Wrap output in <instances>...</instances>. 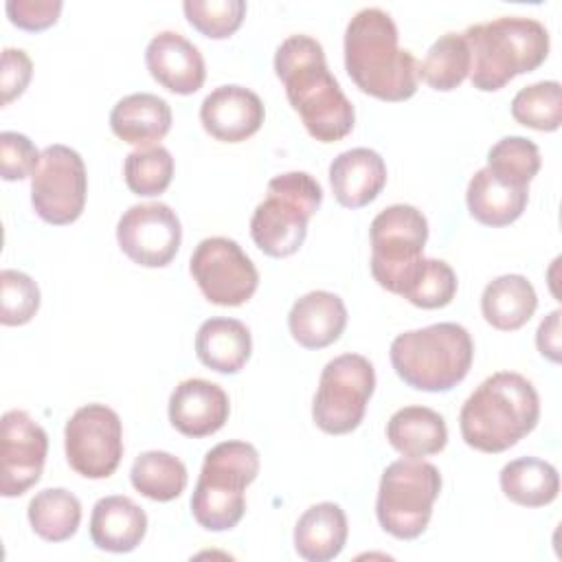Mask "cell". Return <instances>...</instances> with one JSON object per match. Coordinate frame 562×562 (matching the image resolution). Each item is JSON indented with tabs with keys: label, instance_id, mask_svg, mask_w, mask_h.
<instances>
[{
	"label": "cell",
	"instance_id": "1",
	"mask_svg": "<svg viewBox=\"0 0 562 562\" xmlns=\"http://www.w3.org/2000/svg\"><path fill=\"white\" fill-rule=\"evenodd\" d=\"M274 72L312 138L336 143L353 130V105L329 72L321 42L301 33L285 37L274 53Z\"/></svg>",
	"mask_w": 562,
	"mask_h": 562
},
{
	"label": "cell",
	"instance_id": "2",
	"mask_svg": "<svg viewBox=\"0 0 562 562\" xmlns=\"http://www.w3.org/2000/svg\"><path fill=\"white\" fill-rule=\"evenodd\" d=\"M393 18L378 9H360L345 31V70L367 94L382 101H406L417 92L419 64L400 48Z\"/></svg>",
	"mask_w": 562,
	"mask_h": 562
},
{
	"label": "cell",
	"instance_id": "3",
	"mask_svg": "<svg viewBox=\"0 0 562 562\" xmlns=\"http://www.w3.org/2000/svg\"><path fill=\"white\" fill-rule=\"evenodd\" d=\"M540 417L533 384L514 371L485 378L463 402L459 428L463 441L481 452H503L527 437Z\"/></svg>",
	"mask_w": 562,
	"mask_h": 562
},
{
	"label": "cell",
	"instance_id": "4",
	"mask_svg": "<svg viewBox=\"0 0 562 562\" xmlns=\"http://www.w3.org/2000/svg\"><path fill=\"white\" fill-rule=\"evenodd\" d=\"M461 35L470 48L472 86L481 92L505 88L549 55V31L533 18L505 15L472 24Z\"/></svg>",
	"mask_w": 562,
	"mask_h": 562
},
{
	"label": "cell",
	"instance_id": "5",
	"mask_svg": "<svg viewBox=\"0 0 562 562\" xmlns=\"http://www.w3.org/2000/svg\"><path fill=\"white\" fill-rule=\"evenodd\" d=\"M472 358V336L459 323H435L404 331L391 342V364L397 378L428 393H443L463 382Z\"/></svg>",
	"mask_w": 562,
	"mask_h": 562
},
{
	"label": "cell",
	"instance_id": "6",
	"mask_svg": "<svg viewBox=\"0 0 562 562\" xmlns=\"http://www.w3.org/2000/svg\"><path fill=\"white\" fill-rule=\"evenodd\" d=\"M259 474V452L246 441L213 446L191 494V514L206 531L233 529L246 512V487Z\"/></svg>",
	"mask_w": 562,
	"mask_h": 562
},
{
	"label": "cell",
	"instance_id": "7",
	"mask_svg": "<svg viewBox=\"0 0 562 562\" xmlns=\"http://www.w3.org/2000/svg\"><path fill=\"white\" fill-rule=\"evenodd\" d=\"M323 202V189L305 171H285L266 187L250 217V237L268 257L294 255L307 235V222Z\"/></svg>",
	"mask_w": 562,
	"mask_h": 562
},
{
	"label": "cell",
	"instance_id": "8",
	"mask_svg": "<svg viewBox=\"0 0 562 562\" xmlns=\"http://www.w3.org/2000/svg\"><path fill=\"white\" fill-rule=\"evenodd\" d=\"M441 492L437 465L422 459H397L382 472L375 514L380 527L400 540L422 536Z\"/></svg>",
	"mask_w": 562,
	"mask_h": 562
},
{
	"label": "cell",
	"instance_id": "9",
	"mask_svg": "<svg viewBox=\"0 0 562 562\" xmlns=\"http://www.w3.org/2000/svg\"><path fill=\"white\" fill-rule=\"evenodd\" d=\"M371 274L380 288L404 294L424 261L428 222L411 204H393L371 222Z\"/></svg>",
	"mask_w": 562,
	"mask_h": 562
},
{
	"label": "cell",
	"instance_id": "10",
	"mask_svg": "<svg viewBox=\"0 0 562 562\" xmlns=\"http://www.w3.org/2000/svg\"><path fill=\"white\" fill-rule=\"evenodd\" d=\"M375 391V369L360 353H342L329 360L321 373L312 402V419L327 435H347L364 417Z\"/></svg>",
	"mask_w": 562,
	"mask_h": 562
},
{
	"label": "cell",
	"instance_id": "11",
	"mask_svg": "<svg viewBox=\"0 0 562 562\" xmlns=\"http://www.w3.org/2000/svg\"><path fill=\"white\" fill-rule=\"evenodd\" d=\"M86 193L88 176L79 151L68 145L42 149L40 165L31 176V204L35 213L53 226L72 224L83 213Z\"/></svg>",
	"mask_w": 562,
	"mask_h": 562
},
{
	"label": "cell",
	"instance_id": "12",
	"mask_svg": "<svg viewBox=\"0 0 562 562\" xmlns=\"http://www.w3.org/2000/svg\"><path fill=\"white\" fill-rule=\"evenodd\" d=\"M68 465L86 479H108L123 457L121 417L105 404H86L64 428Z\"/></svg>",
	"mask_w": 562,
	"mask_h": 562
},
{
	"label": "cell",
	"instance_id": "13",
	"mask_svg": "<svg viewBox=\"0 0 562 562\" xmlns=\"http://www.w3.org/2000/svg\"><path fill=\"white\" fill-rule=\"evenodd\" d=\"M189 270L204 299L222 307L246 303L259 285L255 263L228 237L202 239L189 259Z\"/></svg>",
	"mask_w": 562,
	"mask_h": 562
},
{
	"label": "cell",
	"instance_id": "14",
	"mask_svg": "<svg viewBox=\"0 0 562 562\" xmlns=\"http://www.w3.org/2000/svg\"><path fill=\"white\" fill-rule=\"evenodd\" d=\"M48 452L46 430L26 411H7L0 419V494L15 498L42 476Z\"/></svg>",
	"mask_w": 562,
	"mask_h": 562
},
{
	"label": "cell",
	"instance_id": "15",
	"mask_svg": "<svg viewBox=\"0 0 562 562\" xmlns=\"http://www.w3.org/2000/svg\"><path fill=\"white\" fill-rule=\"evenodd\" d=\"M116 241L134 263L165 268L180 248L182 226L176 211L162 202L134 204L116 224Z\"/></svg>",
	"mask_w": 562,
	"mask_h": 562
},
{
	"label": "cell",
	"instance_id": "16",
	"mask_svg": "<svg viewBox=\"0 0 562 562\" xmlns=\"http://www.w3.org/2000/svg\"><path fill=\"white\" fill-rule=\"evenodd\" d=\"M266 110L261 99L244 86H220L204 97L200 121L206 134L222 143H241L259 132Z\"/></svg>",
	"mask_w": 562,
	"mask_h": 562
},
{
	"label": "cell",
	"instance_id": "17",
	"mask_svg": "<svg viewBox=\"0 0 562 562\" xmlns=\"http://www.w3.org/2000/svg\"><path fill=\"white\" fill-rule=\"evenodd\" d=\"M145 64L149 75L173 94H193L206 79L202 53L176 31H162L149 40Z\"/></svg>",
	"mask_w": 562,
	"mask_h": 562
},
{
	"label": "cell",
	"instance_id": "18",
	"mask_svg": "<svg viewBox=\"0 0 562 562\" xmlns=\"http://www.w3.org/2000/svg\"><path fill=\"white\" fill-rule=\"evenodd\" d=\"M231 413L226 391L209 380L180 382L169 397V422L184 437H209L217 432Z\"/></svg>",
	"mask_w": 562,
	"mask_h": 562
},
{
	"label": "cell",
	"instance_id": "19",
	"mask_svg": "<svg viewBox=\"0 0 562 562\" xmlns=\"http://www.w3.org/2000/svg\"><path fill=\"white\" fill-rule=\"evenodd\" d=\"M329 184L338 204L347 209L367 206L386 184L384 158L369 147L347 149L331 160Z\"/></svg>",
	"mask_w": 562,
	"mask_h": 562
},
{
	"label": "cell",
	"instance_id": "20",
	"mask_svg": "<svg viewBox=\"0 0 562 562\" xmlns=\"http://www.w3.org/2000/svg\"><path fill=\"white\" fill-rule=\"evenodd\" d=\"M347 325L342 299L327 290H314L294 301L288 314L292 338L305 349H323L340 338Z\"/></svg>",
	"mask_w": 562,
	"mask_h": 562
},
{
	"label": "cell",
	"instance_id": "21",
	"mask_svg": "<svg viewBox=\"0 0 562 562\" xmlns=\"http://www.w3.org/2000/svg\"><path fill=\"white\" fill-rule=\"evenodd\" d=\"M147 533V514L130 496L112 494L94 503L90 538L97 549L110 553L134 551Z\"/></svg>",
	"mask_w": 562,
	"mask_h": 562
},
{
	"label": "cell",
	"instance_id": "22",
	"mask_svg": "<svg viewBox=\"0 0 562 562\" xmlns=\"http://www.w3.org/2000/svg\"><path fill=\"white\" fill-rule=\"evenodd\" d=\"M110 127L121 140L149 147L171 130V108L158 94L134 92L112 108Z\"/></svg>",
	"mask_w": 562,
	"mask_h": 562
},
{
	"label": "cell",
	"instance_id": "23",
	"mask_svg": "<svg viewBox=\"0 0 562 562\" xmlns=\"http://www.w3.org/2000/svg\"><path fill=\"white\" fill-rule=\"evenodd\" d=\"M347 516L336 503L307 507L294 527V549L307 562L334 560L347 542Z\"/></svg>",
	"mask_w": 562,
	"mask_h": 562
},
{
	"label": "cell",
	"instance_id": "24",
	"mask_svg": "<svg viewBox=\"0 0 562 562\" xmlns=\"http://www.w3.org/2000/svg\"><path fill=\"white\" fill-rule=\"evenodd\" d=\"M250 351V331L237 318H209L195 334V353L200 362L217 373H237L248 362Z\"/></svg>",
	"mask_w": 562,
	"mask_h": 562
},
{
	"label": "cell",
	"instance_id": "25",
	"mask_svg": "<svg viewBox=\"0 0 562 562\" xmlns=\"http://www.w3.org/2000/svg\"><path fill=\"white\" fill-rule=\"evenodd\" d=\"M389 443L408 459L437 454L448 443L443 417L428 406H404L386 424Z\"/></svg>",
	"mask_w": 562,
	"mask_h": 562
},
{
	"label": "cell",
	"instance_id": "26",
	"mask_svg": "<svg viewBox=\"0 0 562 562\" xmlns=\"http://www.w3.org/2000/svg\"><path fill=\"white\" fill-rule=\"evenodd\" d=\"M536 307V290L522 274L496 277L481 294L483 318L501 331H516L527 325Z\"/></svg>",
	"mask_w": 562,
	"mask_h": 562
},
{
	"label": "cell",
	"instance_id": "27",
	"mask_svg": "<svg viewBox=\"0 0 562 562\" xmlns=\"http://www.w3.org/2000/svg\"><path fill=\"white\" fill-rule=\"evenodd\" d=\"M465 202L470 215L485 226L498 228L516 222L527 202H529V189H516L498 182L487 167L479 169L465 191Z\"/></svg>",
	"mask_w": 562,
	"mask_h": 562
},
{
	"label": "cell",
	"instance_id": "28",
	"mask_svg": "<svg viewBox=\"0 0 562 562\" xmlns=\"http://www.w3.org/2000/svg\"><path fill=\"white\" fill-rule=\"evenodd\" d=\"M503 494L522 507H544L558 498L560 476L558 470L542 459L520 457L501 470Z\"/></svg>",
	"mask_w": 562,
	"mask_h": 562
},
{
	"label": "cell",
	"instance_id": "29",
	"mask_svg": "<svg viewBox=\"0 0 562 562\" xmlns=\"http://www.w3.org/2000/svg\"><path fill=\"white\" fill-rule=\"evenodd\" d=\"M31 529L48 542L72 538L81 522L79 498L64 487H46L37 492L26 509Z\"/></svg>",
	"mask_w": 562,
	"mask_h": 562
},
{
	"label": "cell",
	"instance_id": "30",
	"mask_svg": "<svg viewBox=\"0 0 562 562\" xmlns=\"http://www.w3.org/2000/svg\"><path fill=\"white\" fill-rule=\"evenodd\" d=\"M130 481L143 496L158 503H169L184 492L187 468L171 452L147 450L134 459Z\"/></svg>",
	"mask_w": 562,
	"mask_h": 562
},
{
	"label": "cell",
	"instance_id": "31",
	"mask_svg": "<svg viewBox=\"0 0 562 562\" xmlns=\"http://www.w3.org/2000/svg\"><path fill=\"white\" fill-rule=\"evenodd\" d=\"M470 77V48L461 33L441 35L419 64V79L432 90L450 92Z\"/></svg>",
	"mask_w": 562,
	"mask_h": 562
},
{
	"label": "cell",
	"instance_id": "32",
	"mask_svg": "<svg viewBox=\"0 0 562 562\" xmlns=\"http://www.w3.org/2000/svg\"><path fill=\"white\" fill-rule=\"evenodd\" d=\"M487 169L498 182L527 189L540 171V149L525 136H505L490 147Z\"/></svg>",
	"mask_w": 562,
	"mask_h": 562
},
{
	"label": "cell",
	"instance_id": "33",
	"mask_svg": "<svg viewBox=\"0 0 562 562\" xmlns=\"http://www.w3.org/2000/svg\"><path fill=\"white\" fill-rule=\"evenodd\" d=\"M512 116L531 130L555 132L562 125V88L558 81H538L520 88L512 99Z\"/></svg>",
	"mask_w": 562,
	"mask_h": 562
},
{
	"label": "cell",
	"instance_id": "34",
	"mask_svg": "<svg viewBox=\"0 0 562 562\" xmlns=\"http://www.w3.org/2000/svg\"><path fill=\"white\" fill-rule=\"evenodd\" d=\"M125 184L136 195H160L171 184L173 158L162 145L138 147L127 154L123 165Z\"/></svg>",
	"mask_w": 562,
	"mask_h": 562
},
{
	"label": "cell",
	"instance_id": "35",
	"mask_svg": "<svg viewBox=\"0 0 562 562\" xmlns=\"http://www.w3.org/2000/svg\"><path fill=\"white\" fill-rule=\"evenodd\" d=\"M457 294V274L441 259H424L413 281L404 290V299L422 310L446 307Z\"/></svg>",
	"mask_w": 562,
	"mask_h": 562
},
{
	"label": "cell",
	"instance_id": "36",
	"mask_svg": "<svg viewBox=\"0 0 562 562\" xmlns=\"http://www.w3.org/2000/svg\"><path fill=\"white\" fill-rule=\"evenodd\" d=\"M182 9L189 24L211 40L231 37L246 18L244 0H184Z\"/></svg>",
	"mask_w": 562,
	"mask_h": 562
},
{
	"label": "cell",
	"instance_id": "37",
	"mask_svg": "<svg viewBox=\"0 0 562 562\" xmlns=\"http://www.w3.org/2000/svg\"><path fill=\"white\" fill-rule=\"evenodd\" d=\"M40 310L37 283L13 268L0 272V323L7 327L26 325Z\"/></svg>",
	"mask_w": 562,
	"mask_h": 562
},
{
	"label": "cell",
	"instance_id": "38",
	"mask_svg": "<svg viewBox=\"0 0 562 562\" xmlns=\"http://www.w3.org/2000/svg\"><path fill=\"white\" fill-rule=\"evenodd\" d=\"M42 151L35 149L33 140L20 132L0 134V173L4 180H24L35 173Z\"/></svg>",
	"mask_w": 562,
	"mask_h": 562
},
{
	"label": "cell",
	"instance_id": "39",
	"mask_svg": "<svg viewBox=\"0 0 562 562\" xmlns=\"http://www.w3.org/2000/svg\"><path fill=\"white\" fill-rule=\"evenodd\" d=\"M61 7V0H9L7 15L13 26L37 33L57 22Z\"/></svg>",
	"mask_w": 562,
	"mask_h": 562
},
{
	"label": "cell",
	"instance_id": "40",
	"mask_svg": "<svg viewBox=\"0 0 562 562\" xmlns=\"http://www.w3.org/2000/svg\"><path fill=\"white\" fill-rule=\"evenodd\" d=\"M33 75V61L22 48H4L2 50V70H0V90H2V105H9L18 99Z\"/></svg>",
	"mask_w": 562,
	"mask_h": 562
},
{
	"label": "cell",
	"instance_id": "41",
	"mask_svg": "<svg viewBox=\"0 0 562 562\" xmlns=\"http://www.w3.org/2000/svg\"><path fill=\"white\" fill-rule=\"evenodd\" d=\"M536 345L538 351L549 358L551 362H560V351H562V342H560V310H553L538 327L536 331Z\"/></svg>",
	"mask_w": 562,
	"mask_h": 562
}]
</instances>
